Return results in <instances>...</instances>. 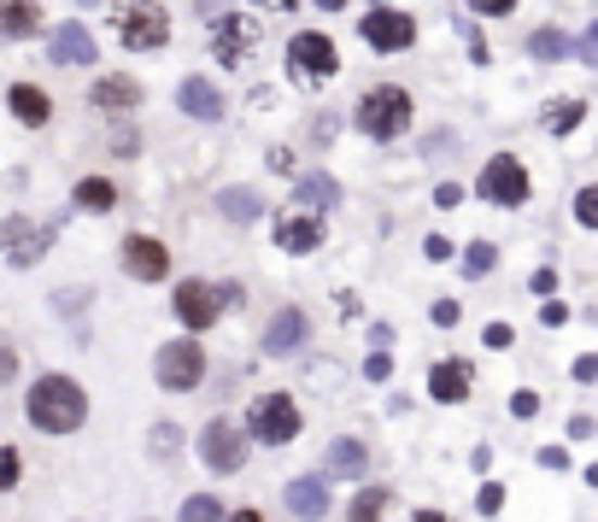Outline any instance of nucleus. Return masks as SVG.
Listing matches in <instances>:
<instances>
[{
  "label": "nucleus",
  "mask_w": 598,
  "mask_h": 522,
  "mask_svg": "<svg viewBox=\"0 0 598 522\" xmlns=\"http://www.w3.org/2000/svg\"><path fill=\"white\" fill-rule=\"evenodd\" d=\"M24 411H30V423L41 434H77L89 423V394H82V382H71V375H36V387L24 394Z\"/></svg>",
  "instance_id": "f257e3e1"
},
{
  "label": "nucleus",
  "mask_w": 598,
  "mask_h": 522,
  "mask_svg": "<svg viewBox=\"0 0 598 522\" xmlns=\"http://www.w3.org/2000/svg\"><path fill=\"white\" fill-rule=\"evenodd\" d=\"M353 124L364 129L370 141H399L411 129V94L399 82H382V89H364L358 106H353Z\"/></svg>",
  "instance_id": "f03ea898"
},
{
  "label": "nucleus",
  "mask_w": 598,
  "mask_h": 522,
  "mask_svg": "<svg viewBox=\"0 0 598 522\" xmlns=\"http://www.w3.org/2000/svg\"><path fill=\"white\" fill-rule=\"evenodd\" d=\"M112 30H118V41L129 53H158L170 41V12L158 7V0H124Z\"/></svg>",
  "instance_id": "7ed1b4c3"
},
{
  "label": "nucleus",
  "mask_w": 598,
  "mask_h": 522,
  "mask_svg": "<svg viewBox=\"0 0 598 522\" xmlns=\"http://www.w3.org/2000/svg\"><path fill=\"white\" fill-rule=\"evenodd\" d=\"M246 441H258V446L300 441V405L288 394H258L253 405H246Z\"/></svg>",
  "instance_id": "20e7f679"
},
{
  "label": "nucleus",
  "mask_w": 598,
  "mask_h": 522,
  "mask_svg": "<svg viewBox=\"0 0 598 522\" xmlns=\"http://www.w3.org/2000/svg\"><path fill=\"white\" fill-rule=\"evenodd\" d=\"M48 246H53V229L48 224H30L24 212L0 217V258H7L12 270L41 265V258H48Z\"/></svg>",
  "instance_id": "39448f33"
},
{
  "label": "nucleus",
  "mask_w": 598,
  "mask_h": 522,
  "mask_svg": "<svg viewBox=\"0 0 598 522\" xmlns=\"http://www.w3.org/2000/svg\"><path fill=\"white\" fill-rule=\"evenodd\" d=\"M153 375H158V387H165V394H194L200 375H206V346H200V341H170V346H158Z\"/></svg>",
  "instance_id": "423d86ee"
},
{
  "label": "nucleus",
  "mask_w": 598,
  "mask_h": 522,
  "mask_svg": "<svg viewBox=\"0 0 598 522\" xmlns=\"http://www.w3.org/2000/svg\"><path fill=\"white\" fill-rule=\"evenodd\" d=\"M258 41H265V24L246 18V12H224V18L212 24V53H217V65H224V71H236V65L253 60Z\"/></svg>",
  "instance_id": "0eeeda50"
},
{
  "label": "nucleus",
  "mask_w": 598,
  "mask_h": 522,
  "mask_svg": "<svg viewBox=\"0 0 598 522\" xmlns=\"http://www.w3.org/2000/svg\"><path fill=\"white\" fill-rule=\"evenodd\" d=\"M200 463H206L212 475H236L246 463V434L229 423V417H212V423L200 429Z\"/></svg>",
  "instance_id": "6e6552de"
},
{
  "label": "nucleus",
  "mask_w": 598,
  "mask_h": 522,
  "mask_svg": "<svg viewBox=\"0 0 598 522\" xmlns=\"http://www.w3.org/2000/svg\"><path fill=\"white\" fill-rule=\"evenodd\" d=\"M288 65H294L300 82H329L341 71V53H334V41L323 30H300L288 41Z\"/></svg>",
  "instance_id": "1a4fd4ad"
},
{
  "label": "nucleus",
  "mask_w": 598,
  "mask_h": 522,
  "mask_svg": "<svg viewBox=\"0 0 598 522\" xmlns=\"http://www.w3.org/2000/svg\"><path fill=\"white\" fill-rule=\"evenodd\" d=\"M358 36L370 41L376 53H399V48H411V41H417V18H411V12H393V7H370L358 18Z\"/></svg>",
  "instance_id": "9d476101"
},
{
  "label": "nucleus",
  "mask_w": 598,
  "mask_h": 522,
  "mask_svg": "<svg viewBox=\"0 0 598 522\" xmlns=\"http://www.w3.org/2000/svg\"><path fill=\"white\" fill-rule=\"evenodd\" d=\"M481 200H493V206H522V200H529V170H522L517 153L487 158V170H481Z\"/></svg>",
  "instance_id": "9b49d317"
},
{
  "label": "nucleus",
  "mask_w": 598,
  "mask_h": 522,
  "mask_svg": "<svg viewBox=\"0 0 598 522\" xmlns=\"http://www.w3.org/2000/svg\"><path fill=\"white\" fill-rule=\"evenodd\" d=\"M177 323L182 329H212L217 317H224V294H217L212 282H200V277H188V282H177Z\"/></svg>",
  "instance_id": "f8f14e48"
},
{
  "label": "nucleus",
  "mask_w": 598,
  "mask_h": 522,
  "mask_svg": "<svg viewBox=\"0 0 598 522\" xmlns=\"http://www.w3.org/2000/svg\"><path fill=\"white\" fill-rule=\"evenodd\" d=\"M124 277H136V282H165V277H170V253H165V241H153V235H129V241H124Z\"/></svg>",
  "instance_id": "ddd939ff"
},
{
  "label": "nucleus",
  "mask_w": 598,
  "mask_h": 522,
  "mask_svg": "<svg viewBox=\"0 0 598 522\" xmlns=\"http://www.w3.org/2000/svg\"><path fill=\"white\" fill-rule=\"evenodd\" d=\"M282 499H288V511H294L300 522H323L329 517V475H294Z\"/></svg>",
  "instance_id": "4468645a"
},
{
  "label": "nucleus",
  "mask_w": 598,
  "mask_h": 522,
  "mask_svg": "<svg viewBox=\"0 0 598 522\" xmlns=\"http://www.w3.org/2000/svg\"><path fill=\"white\" fill-rule=\"evenodd\" d=\"M276 246H282V253H294V258L317 253V246H323V217H311V212L276 217Z\"/></svg>",
  "instance_id": "2eb2a0df"
},
{
  "label": "nucleus",
  "mask_w": 598,
  "mask_h": 522,
  "mask_svg": "<svg viewBox=\"0 0 598 522\" xmlns=\"http://www.w3.org/2000/svg\"><path fill=\"white\" fill-rule=\"evenodd\" d=\"M305 329H311V323H305V311H300V306H282V311L265 323V353H270V358L300 353V346H305Z\"/></svg>",
  "instance_id": "dca6fc26"
},
{
  "label": "nucleus",
  "mask_w": 598,
  "mask_h": 522,
  "mask_svg": "<svg viewBox=\"0 0 598 522\" xmlns=\"http://www.w3.org/2000/svg\"><path fill=\"white\" fill-rule=\"evenodd\" d=\"M177 106L188 112V118H200V124L224 118V94H217L212 77H182L177 82Z\"/></svg>",
  "instance_id": "f3484780"
},
{
  "label": "nucleus",
  "mask_w": 598,
  "mask_h": 522,
  "mask_svg": "<svg viewBox=\"0 0 598 522\" xmlns=\"http://www.w3.org/2000/svg\"><path fill=\"white\" fill-rule=\"evenodd\" d=\"M470 387H475V370L463 365V358H441V365L429 370V394L441 399V405H458V399H470Z\"/></svg>",
  "instance_id": "a211bd4d"
},
{
  "label": "nucleus",
  "mask_w": 598,
  "mask_h": 522,
  "mask_svg": "<svg viewBox=\"0 0 598 522\" xmlns=\"http://www.w3.org/2000/svg\"><path fill=\"white\" fill-rule=\"evenodd\" d=\"M48 53H53V65H94V36L82 30V24H60Z\"/></svg>",
  "instance_id": "6ab92c4d"
},
{
  "label": "nucleus",
  "mask_w": 598,
  "mask_h": 522,
  "mask_svg": "<svg viewBox=\"0 0 598 522\" xmlns=\"http://www.w3.org/2000/svg\"><path fill=\"white\" fill-rule=\"evenodd\" d=\"M7 106H12V118L30 124V129H41V124L53 118V100L41 94L36 82H12V89H7Z\"/></svg>",
  "instance_id": "aec40b11"
},
{
  "label": "nucleus",
  "mask_w": 598,
  "mask_h": 522,
  "mask_svg": "<svg viewBox=\"0 0 598 522\" xmlns=\"http://www.w3.org/2000/svg\"><path fill=\"white\" fill-rule=\"evenodd\" d=\"M294 206H305L311 217H323L329 206H341V182H334L329 170H311V177H300V188H294Z\"/></svg>",
  "instance_id": "412c9836"
},
{
  "label": "nucleus",
  "mask_w": 598,
  "mask_h": 522,
  "mask_svg": "<svg viewBox=\"0 0 598 522\" xmlns=\"http://www.w3.org/2000/svg\"><path fill=\"white\" fill-rule=\"evenodd\" d=\"M89 100L100 112H129V106H141V82L136 77H100L89 89Z\"/></svg>",
  "instance_id": "4be33fe9"
},
{
  "label": "nucleus",
  "mask_w": 598,
  "mask_h": 522,
  "mask_svg": "<svg viewBox=\"0 0 598 522\" xmlns=\"http://www.w3.org/2000/svg\"><path fill=\"white\" fill-rule=\"evenodd\" d=\"M364 441H329V458H323V475H346V482H364Z\"/></svg>",
  "instance_id": "5701e85b"
},
{
  "label": "nucleus",
  "mask_w": 598,
  "mask_h": 522,
  "mask_svg": "<svg viewBox=\"0 0 598 522\" xmlns=\"http://www.w3.org/2000/svg\"><path fill=\"white\" fill-rule=\"evenodd\" d=\"M36 30H41V7H36V0H0V36L24 41Z\"/></svg>",
  "instance_id": "b1692460"
},
{
  "label": "nucleus",
  "mask_w": 598,
  "mask_h": 522,
  "mask_svg": "<svg viewBox=\"0 0 598 522\" xmlns=\"http://www.w3.org/2000/svg\"><path fill=\"white\" fill-rule=\"evenodd\" d=\"M71 206H82V212H112V206H118V188H112L106 177H82L77 188H71Z\"/></svg>",
  "instance_id": "393cba45"
},
{
  "label": "nucleus",
  "mask_w": 598,
  "mask_h": 522,
  "mask_svg": "<svg viewBox=\"0 0 598 522\" xmlns=\"http://www.w3.org/2000/svg\"><path fill=\"white\" fill-rule=\"evenodd\" d=\"M217 206H224V217H229V224H258L265 200H258L253 188H224V194H217Z\"/></svg>",
  "instance_id": "a878e982"
},
{
  "label": "nucleus",
  "mask_w": 598,
  "mask_h": 522,
  "mask_svg": "<svg viewBox=\"0 0 598 522\" xmlns=\"http://www.w3.org/2000/svg\"><path fill=\"white\" fill-rule=\"evenodd\" d=\"M581 118H587V100H575V94H569V100H551V106H546V129H551V136H569Z\"/></svg>",
  "instance_id": "bb28decb"
},
{
  "label": "nucleus",
  "mask_w": 598,
  "mask_h": 522,
  "mask_svg": "<svg viewBox=\"0 0 598 522\" xmlns=\"http://www.w3.org/2000/svg\"><path fill=\"white\" fill-rule=\"evenodd\" d=\"M177 522H229V517H224V499H217V493H188Z\"/></svg>",
  "instance_id": "cd10ccee"
},
{
  "label": "nucleus",
  "mask_w": 598,
  "mask_h": 522,
  "mask_svg": "<svg viewBox=\"0 0 598 522\" xmlns=\"http://www.w3.org/2000/svg\"><path fill=\"white\" fill-rule=\"evenodd\" d=\"M387 511V487H358V499H353V511H346V522H382Z\"/></svg>",
  "instance_id": "c85d7f7f"
},
{
  "label": "nucleus",
  "mask_w": 598,
  "mask_h": 522,
  "mask_svg": "<svg viewBox=\"0 0 598 522\" xmlns=\"http://www.w3.org/2000/svg\"><path fill=\"white\" fill-rule=\"evenodd\" d=\"M529 53H534V60H546V65H558L563 53H569V36L563 30H534L529 36Z\"/></svg>",
  "instance_id": "c756f323"
},
{
  "label": "nucleus",
  "mask_w": 598,
  "mask_h": 522,
  "mask_svg": "<svg viewBox=\"0 0 598 522\" xmlns=\"http://www.w3.org/2000/svg\"><path fill=\"white\" fill-rule=\"evenodd\" d=\"M493 258H499V246H493V241H470V246H463V277H487Z\"/></svg>",
  "instance_id": "7c9ffc66"
},
{
  "label": "nucleus",
  "mask_w": 598,
  "mask_h": 522,
  "mask_svg": "<svg viewBox=\"0 0 598 522\" xmlns=\"http://www.w3.org/2000/svg\"><path fill=\"white\" fill-rule=\"evenodd\" d=\"M575 224H581V229H598V182L575 194Z\"/></svg>",
  "instance_id": "2f4dec72"
},
{
  "label": "nucleus",
  "mask_w": 598,
  "mask_h": 522,
  "mask_svg": "<svg viewBox=\"0 0 598 522\" xmlns=\"http://www.w3.org/2000/svg\"><path fill=\"white\" fill-rule=\"evenodd\" d=\"M182 446V429L177 423H153V458H170Z\"/></svg>",
  "instance_id": "473e14b6"
},
{
  "label": "nucleus",
  "mask_w": 598,
  "mask_h": 522,
  "mask_svg": "<svg viewBox=\"0 0 598 522\" xmlns=\"http://www.w3.org/2000/svg\"><path fill=\"white\" fill-rule=\"evenodd\" d=\"M18 475H24V463H18V453H12L7 441H0V493H12L18 487Z\"/></svg>",
  "instance_id": "72a5a7b5"
},
{
  "label": "nucleus",
  "mask_w": 598,
  "mask_h": 522,
  "mask_svg": "<svg viewBox=\"0 0 598 522\" xmlns=\"http://www.w3.org/2000/svg\"><path fill=\"white\" fill-rule=\"evenodd\" d=\"M89 300H94L89 288H65V294H53V311H65V317H71V311H82V306H89Z\"/></svg>",
  "instance_id": "f704fd0d"
},
{
  "label": "nucleus",
  "mask_w": 598,
  "mask_h": 522,
  "mask_svg": "<svg viewBox=\"0 0 598 522\" xmlns=\"http://www.w3.org/2000/svg\"><path fill=\"white\" fill-rule=\"evenodd\" d=\"M499 505H505V487H499V482H487V487L475 493V511H481V517H499Z\"/></svg>",
  "instance_id": "c9c22d12"
},
{
  "label": "nucleus",
  "mask_w": 598,
  "mask_h": 522,
  "mask_svg": "<svg viewBox=\"0 0 598 522\" xmlns=\"http://www.w3.org/2000/svg\"><path fill=\"white\" fill-rule=\"evenodd\" d=\"M434 206H441V212H458V206H463V188H458V182H441V188H434Z\"/></svg>",
  "instance_id": "e433bc0d"
},
{
  "label": "nucleus",
  "mask_w": 598,
  "mask_h": 522,
  "mask_svg": "<svg viewBox=\"0 0 598 522\" xmlns=\"http://www.w3.org/2000/svg\"><path fill=\"white\" fill-rule=\"evenodd\" d=\"M575 53H581V65H593V71H598V18H593V30L575 41Z\"/></svg>",
  "instance_id": "4c0bfd02"
},
{
  "label": "nucleus",
  "mask_w": 598,
  "mask_h": 522,
  "mask_svg": "<svg viewBox=\"0 0 598 522\" xmlns=\"http://www.w3.org/2000/svg\"><path fill=\"white\" fill-rule=\"evenodd\" d=\"M422 258H429V265H446V258H451V241H446V235H429V241H422Z\"/></svg>",
  "instance_id": "58836bf2"
},
{
  "label": "nucleus",
  "mask_w": 598,
  "mask_h": 522,
  "mask_svg": "<svg viewBox=\"0 0 598 522\" xmlns=\"http://www.w3.org/2000/svg\"><path fill=\"white\" fill-rule=\"evenodd\" d=\"M487 346H493V353H505V346H517V329H510V323H487Z\"/></svg>",
  "instance_id": "ea45409f"
},
{
  "label": "nucleus",
  "mask_w": 598,
  "mask_h": 522,
  "mask_svg": "<svg viewBox=\"0 0 598 522\" xmlns=\"http://www.w3.org/2000/svg\"><path fill=\"white\" fill-rule=\"evenodd\" d=\"M458 311H463L458 300H434V311H429V317H434L441 329H451V323H458Z\"/></svg>",
  "instance_id": "a19ab883"
},
{
  "label": "nucleus",
  "mask_w": 598,
  "mask_h": 522,
  "mask_svg": "<svg viewBox=\"0 0 598 522\" xmlns=\"http://www.w3.org/2000/svg\"><path fill=\"white\" fill-rule=\"evenodd\" d=\"M387 370H393L387 353H370V358H364V375H370V382H387Z\"/></svg>",
  "instance_id": "79ce46f5"
},
{
  "label": "nucleus",
  "mask_w": 598,
  "mask_h": 522,
  "mask_svg": "<svg viewBox=\"0 0 598 522\" xmlns=\"http://www.w3.org/2000/svg\"><path fill=\"white\" fill-rule=\"evenodd\" d=\"M529 288H534V294H551V288H558V270H551V265H539L534 277H529Z\"/></svg>",
  "instance_id": "37998d69"
},
{
  "label": "nucleus",
  "mask_w": 598,
  "mask_h": 522,
  "mask_svg": "<svg viewBox=\"0 0 598 522\" xmlns=\"http://www.w3.org/2000/svg\"><path fill=\"white\" fill-rule=\"evenodd\" d=\"M539 323H546V329L569 323V306H558V300H546V306H539Z\"/></svg>",
  "instance_id": "c03bdc74"
},
{
  "label": "nucleus",
  "mask_w": 598,
  "mask_h": 522,
  "mask_svg": "<svg viewBox=\"0 0 598 522\" xmlns=\"http://www.w3.org/2000/svg\"><path fill=\"white\" fill-rule=\"evenodd\" d=\"M575 382H598V353H581L575 358Z\"/></svg>",
  "instance_id": "a18cd8bd"
},
{
  "label": "nucleus",
  "mask_w": 598,
  "mask_h": 522,
  "mask_svg": "<svg viewBox=\"0 0 598 522\" xmlns=\"http://www.w3.org/2000/svg\"><path fill=\"white\" fill-rule=\"evenodd\" d=\"M510 7H517V0H470V12H487V18H505Z\"/></svg>",
  "instance_id": "49530a36"
},
{
  "label": "nucleus",
  "mask_w": 598,
  "mask_h": 522,
  "mask_svg": "<svg viewBox=\"0 0 598 522\" xmlns=\"http://www.w3.org/2000/svg\"><path fill=\"white\" fill-rule=\"evenodd\" d=\"M510 411H517V417H534V411H539V394H529V387H522V394L510 399Z\"/></svg>",
  "instance_id": "de8ad7c7"
},
{
  "label": "nucleus",
  "mask_w": 598,
  "mask_h": 522,
  "mask_svg": "<svg viewBox=\"0 0 598 522\" xmlns=\"http://www.w3.org/2000/svg\"><path fill=\"white\" fill-rule=\"evenodd\" d=\"M539 463H546V470H563L569 453H563V446H546V453H539Z\"/></svg>",
  "instance_id": "09e8293b"
},
{
  "label": "nucleus",
  "mask_w": 598,
  "mask_h": 522,
  "mask_svg": "<svg viewBox=\"0 0 598 522\" xmlns=\"http://www.w3.org/2000/svg\"><path fill=\"white\" fill-rule=\"evenodd\" d=\"M270 170H294V153H288V148H270Z\"/></svg>",
  "instance_id": "8fccbe9b"
},
{
  "label": "nucleus",
  "mask_w": 598,
  "mask_h": 522,
  "mask_svg": "<svg viewBox=\"0 0 598 522\" xmlns=\"http://www.w3.org/2000/svg\"><path fill=\"white\" fill-rule=\"evenodd\" d=\"M12 370H18V358H12V353H7V346H0V382H7V375H12Z\"/></svg>",
  "instance_id": "3c124183"
},
{
  "label": "nucleus",
  "mask_w": 598,
  "mask_h": 522,
  "mask_svg": "<svg viewBox=\"0 0 598 522\" xmlns=\"http://www.w3.org/2000/svg\"><path fill=\"white\" fill-rule=\"evenodd\" d=\"M411 522H451V517H446V511H417Z\"/></svg>",
  "instance_id": "603ef678"
},
{
  "label": "nucleus",
  "mask_w": 598,
  "mask_h": 522,
  "mask_svg": "<svg viewBox=\"0 0 598 522\" xmlns=\"http://www.w3.org/2000/svg\"><path fill=\"white\" fill-rule=\"evenodd\" d=\"M258 7H270V12H288V7H300V0H258Z\"/></svg>",
  "instance_id": "864d4df0"
},
{
  "label": "nucleus",
  "mask_w": 598,
  "mask_h": 522,
  "mask_svg": "<svg viewBox=\"0 0 598 522\" xmlns=\"http://www.w3.org/2000/svg\"><path fill=\"white\" fill-rule=\"evenodd\" d=\"M229 522H265V517H258V511H236V517H229Z\"/></svg>",
  "instance_id": "5fc2aeb1"
},
{
  "label": "nucleus",
  "mask_w": 598,
  "mask_h": 522,
  "mask_svg": "<svg viewBox=\"0 0 598 522\" xmlns=\"http://www.w3.org/2000/svg\"><path fill=\"white\" fill-rule=\"evenodd\" d=\"M317 7H323V12H341V7H346V0H317Z\"/></svg>",
  "instance_id": "6e6d98bb"
},
{
  "label": "nucleus",
  "mask_w": 598,
  "mask_h": 522,
  "mask_svg": "<svg viewBox=\"0 0 598 522\" xmlns=\"http://www.w3.org/2000/svg\"><path fill=\"white\" fill-rule=\"evenodd\" d=\"M587 487H598V463H587Z\"/></svg>",
  "instance_id": "4d7b16f0"
}]
</instances>
